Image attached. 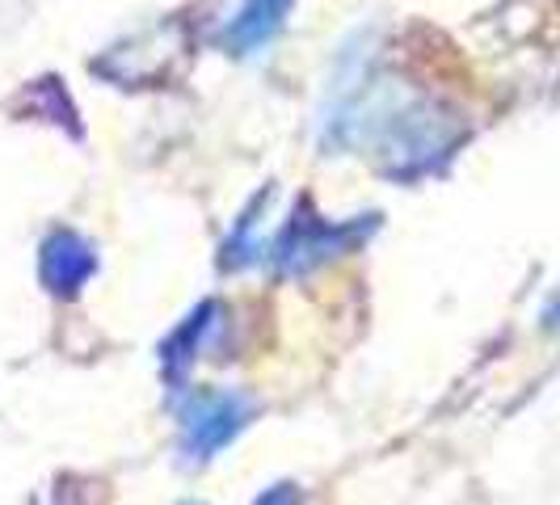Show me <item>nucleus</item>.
<instances>
[{"mask_svg":"<svg viewBox=\"0 0 560 505\" xmlns=\"http://www.w3.org/2000/svg\"><path fill=\"white\" fill-rule=\"evenodd\" d=\"M93 270V252L72 236H56L43 252V274L56 291H77V282Z\"/></svg>","mask_w":560,"mask_h":505,"instance_id":"obj_2","label":"nucleus"},{"mask_svg":"<svg viewBox=\"0 0 560 505\" xmlns=\"http://www.w3.org/2000/svg\"><path fill=\"white\" fill-rule=\"evenodd\" d=\"M245 421V400L232 392H202L186 409V450L195 459H211V450H220L241 430Z\"/></svg>","mask_w":560,"mask_h":505,"instance_id":"obj_1","label":"nucleus"},{"mask_svg":"<svg viewBox=\"0 0 560 505\" xmlns=\"http://www.w3.org/2000/svg\"><path fill=\"white\" fill-rule=\"evenodd\" d=\"M287 0H249L245 9H241V17L232 22L228 30V38L236 43V47H257V43H266L275 26H279V13Z\"/></svg>","mask_w":560,"mask_h":505,"instance_id":"obj_3","label":"nucleus"},{"mask_svg":"<svg viewBox=\"0 0 560 505\" xmlns=\"http://www.w3.org/2000/svg\"><path fill=\"white\" fill-rule=\"evenodd\" d=\"M257 505H300V493L291 484H279V489H270Z\"/></svg>","mask_w":560,"mask_h":505,"instance_id":"obj_4","label":"nucleus"}]
</instances>
